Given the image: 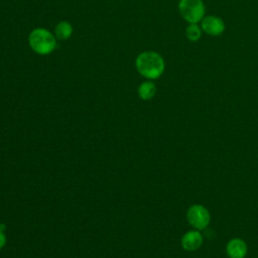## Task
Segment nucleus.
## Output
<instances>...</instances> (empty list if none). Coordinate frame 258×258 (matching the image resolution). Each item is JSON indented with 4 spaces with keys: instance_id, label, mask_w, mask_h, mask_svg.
Masks as SVG:
<instances>
[{
    "instance_id": "obj_1",
    "label": "nucleus",
    "mask_w": 258,
    "mask_h": 258,
    "mask_svg": "<svg viewBox=\"0 0 258 258\" xmlns=\"http://www.w3.org/2000/svg\"><path fill=\"white\" fill-rule=\"evenodd\" d=\"M137 72L147 80H156L162 76L165 70V61L162 55L153 50L139 53L135 59Z\"/></svg>"
},
{
    "instance_id": "obj_2",
    "label": "nucleus",
    "mask_w": 258,
    "mask_h": 258,
    "mask_svg": "<svg viewBox=\"0 0 258 258\" xmlns=\"http://www.w3.org/2000/svg\"><path fill=\"white\" fill-rule=\"evenodd\" d=\"M30 48L37 54L46 55L51 53L56 47V38L52 32L45 28H35L28 35Z\"/></svg>"
},
{
    "instance_id": "obj_3",
    "label": "nucleus",
    "mask_w": 258,
    "mask_h": 258,
    "mask_svg": "<svg viewBox=\"0 0 258 258\" xmlns=\"http://www.w3.org/2000/svg\"><path fill=\"white\" fill-rule=\"evenodd\" d=\"M177 8L180 16L187 23H200L206 16V6L203 0H179Z\"/></svg>"
},
{
    "instance_id": "obj_4",
    "label": "nucleus",
    "mask_w": 258,
    "mask_h": 258,
    "mask_svg": "<svg viewBox=\"0 0 258 258\" xmlns=\"http://www.w3.org/2000/svg\"><path fill=\"white\" fill-rule=\"evenodd\" d=\"M185 216L188 224L195 230L199 231L206 230L211 222V214L209 210L201 204L191 205L187 209Z\"/></svg>"
},
{
    "instance_id": "obj_5",
    "label": "nucleus",
    "mask_w": 258,
    "mask_h": 258,
    "mask_svg": "<svg viewBox=\"0 0 258 258\" xmlns=\"http://www.w3.org/2000/svg\"><path fill=\"white\" fill-rule=\"evenodd\" d=\"M200 23L203 32L210 36H220L226 28L224 20L216 15H206Z\"/></svg>"
},
{
    "instance_id": "obj_6",
    "label": "nucleus",
    "mask_w": 258,
    "mask_h": 258,
    "mask_svg": "<svg viewBox=\"0 0 258 258\" xmlns=\"http://www.w3.org/2000/svg\"><path fill=\"white\" fill-rule=\"evenodd\" d=\"M203 242H204V237L201 231L195 230V229L184 233L180 240L182 249L188 252L196 251L199 248H201V246L203 245Z\"/></svg>"
},
{
    "instance_id": "obj_7",
    "label": "nucleus",
    "mask_w": 258,
    "mask_h": 258,
    "mask_svg": "<svg viewBox=\"0 0 258 258\" xmlns=\"http://www.w3.org/2000/svg\"><path fill=\"white\" fill-rule=\"evenodd\" d=\"M247 252V244L241 238H232L226 245V254L229 258H245Z\"/></svg>"
},
{
    "instance_id": "obj_8",
    "label": "nucleus",
    "mask_w": 258,
    "mask_h": 258,
    "mask_svg": "<svg viewBox=\"0 0 258 258\" xmlns=\"http://www.w3.org/2000/svg\"><path fill=\"white\" fill-rule=\"evenodd\" d=\"M156 94V86L150 80L145 81L138 87V96L144 101L151 100Z\"/></svg>"
},
{
    "instance_id": "obj_9",
    "label": "nucleus",
    "mask_w": 258,
    "mask_h": 258,
    "mask_svg": "<svg viewBox=\"0 0 258 258\" xmlns=\"http://www.w3.org/2000/svg\"><path fill=\"white\" fill-rule=\"evenodd\" d=\"M73 34V26L68 21H60L54 28V36L57 40H67Z\"/></svg>"
},
{
    "instance_id": "obj_10",
    "label": "nucleus",
    "mask_w": 258,
    "mask_h": 258,
    "mask_svg": "<svg viewBox=\"0 0 258 258\" xmlns=\"http://www.w3.org/2000/svg\"><path fill=\"white\" fill-rule=\"evenodd\" d=\"M185 37L190 41V42H197L200 40L203 34L202 27L199 23H188L187 26L185 27Z\"/></svg>"
},
{
    "instance_id": "obj_11",
    "label": "nucleus",
    "mask_w": 258,
    "mask_h": 258,
    "mask_svg": "<svg viewBox=\"0 0 258 258\" xmlns=\"http://www.w3.org/2000/svg\"><path fill=\"white\" fill-rule=\"evenodd\" d=\"M5 243H6V236H5L4 232L0 230V249H2L4 247Z\"/></svg>"
}]
</instances>
